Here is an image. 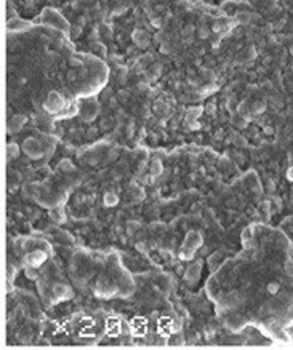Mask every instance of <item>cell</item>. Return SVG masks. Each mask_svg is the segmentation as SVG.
Masks as SVG:
<instances>
[{
	"instance_id": "6da1fadb",
	"label": "cell",
	"mask_w": 293,
	"mask_h": 350,
	"mask_svg": "<svg viewBox=\"0 0 293 350\" xmlns=\"http://www.w3.org/2000/svg\"><path fill=\"white\" fill-rule=\"evenodd\" d=\"M24 150L29 157L32 158H39L40 157V146L35 139H27L26 144H24Z\"/></svg>"
},
{
	"instance_id": "7a4b0ae2",
	"label": "cell",
	"mask_w": 293,
	"mask_h": 350,
	"mask_svg": "<svg viewBox=\"0 0 293 350\" xmlns=\"http://www.w3.org/2000/svg\"><path fill=\"white\" fill-rule=\"evenodd\" d=\"M135 42H136V45L139 46V48H147V46H149V43H151L149 34H147V32L138 31L136 34H135Z\"/></svg>"
},
{
	"instance_id": "3957f363",
	"label": "cell",
	"mask_w": 293,
	"mask_h": 350,
	"mask_svg": "<svg viewBox=\"0 0 293 350\" xmlns=\"http://www.w3.org/2000/svg\"><path fill=\"white\" fill-rule=\"evenodd\" d=\"M119 203V197L114 192H108L104 195V205L106 206H115Z\"/></svg>"
},
{
	"instance_id": "277c9868",
	"label": "cell",
	"mask_w": 293,
	"mask_h": 350,
	"mask_svg": "<svg viewBox=\"0 0 293 350\" xmlns=\"http://www.w3.org/2000/svg\"><path fill=\"white\" fill-rule=\"evenodd\" d=\"M197 34H199V39H207V37L210 35V29H208L207 26H200L199 31H197Z\"/></svg>"
},
{
	"instance_id": "5b68a950",
	"label": "cell",
	"mask_w": 293,
	"mask_h": 350,
	"mask_svg": "<svg viewBox=\"0 0 293 350\" xmlns=\"http://www.w3.org/2000/svg\"><path fill=\"white\" fill-rule=\"evenodd\" d=\"M59 166H61L63 171H74L75 170L74 165H72V162H69V160H63L61 163H59Z\"/></svg>"
},
{
	"instance_id": "8992f818",
	"label": "cell",
	"mask_w": 293,
	"mask_h": 350,
	"mask_svg": "<svg viewBox=\"0 0 293 350\" xmlns=\"http://www.w3.org/2000/svg\"><path fill=\"white\" fill-rule=\"evenodd\" d=\"M18 150H19V149H18V146H15V144H10V146H8V158L11 160L13 157H16Z\"/></svg>"
},
{
	"instance_id": "52a82bcc",
	"label": "cell",
	"mask_w": 293,
	"mask_h": 350,
	"mask_svg": "<svg viewBox=\"0 0 293 350\" xmlns=\"http://www.w3.org/2000/svg\"><path fill=\"white\" fill-rule=\"evenodd\" d=\"M152 173H154V174H160V173H162V163L160 162H154V165H152Z\"/></svg>"
},
{
	"instance_id": "ba28073f",
	"label": "cell",
	"mask_w": 293,
	"mask_h": 350,
	"mask_svg": "<svg viewBox=\"0 0 293 350\" xmlns=\"http://www.w3.org/2000/svg\"><path fill=\"white\" fill-rule=\"evenodd\" d=\"M80 32H82V26H74V27H72V31H71L72 39H77V37L80 35Z\"/></svg>"
},
{
	"instance_id": "9c48e42d",
	"label": "cell",
	"mask_w": 293,
	"mask_h": 350,
	"mask_svg": "<svg viewBox=\"0 0 293 350\" xmlns=\"http://www.w3.org/2000/svg\"><path fill=\"white\" fill-rule=\"evenodd\" d=\"M192 32H194V26L189 24V26H186L184 29H183V35L188 39V37H191V34H192Z\"/></svg>"
},
{
	"instance_id": "30bf717a",
	"label": "cell",
	"mask_w": 293,
	"mask_h": 350,
	"mask_svg": "<svg viewBox=\"0 0 293 350\" xmlns=\"http://www.w3.org/2000/svg\"><path fill=\"white\" fill-rule=\"evenodd\" d=\"M138 227H139L138 222H130V224H128V233H130V235H132V233H135Z\"/></svg>"
},
{
	"instance_id": "8fae6325",
	"label": "cell",
	"mask_w": 293,
	"mask_h": 350,
	"mask_svg": "<svg viewBox=\"0 0 293 350\" xmlns=\"http://www.w3.org/2000/svg\"><path fill=\"white\" fill-rule=\"evenodd\" d=\"M154 39H155L157 43H162V42H164V34H162V32H159V34H155Z\"/></svg>"
},
{
	"instance_id": "7c38bea8",
	"label": "cell",
	"mask_w": 293,
	"mask_h": 350,
	"mask_svg": "<svg viewBox=\"0 0 293 350\" xmlns=\"http://www.w3.org/2000/svg\"><path fill=\"white\" fill-rule=\"evenodd\" d=\"M277 289H279V284H277V283H271V284H269V291H271V293H276Z\"/></svg>"
},
{
	"instance_id": "4fadbf2b",
	"label": "cell",
	"mask_w": 293,
	"mask_h": 350,
	"mask_svg": "<svg viewBox=\"0 0 293 350\" xmlns=\"http://www.w3.org/2000/svg\"><path fill=\"white\" fill-rule=\"evenodd\" d=\"M221 29H223L221 22H215V24H213V31H215V32H220Z\"/></svg>"
},
{
	"instance_id": "5bb4252c",
	"label": "cell",
	"mask_w": 293,
	"mask_h": 350,
	"mask_svg": "<svg viewBox=\"0 0 293 350\" xmlns=\"http://www.w3.org/2000/svg\"><path fill=\"white\" fill-rule=\"evenodd\" d=\"M162 53H170V45H168V43H164V45H162Z\"/></svg>"
},
{
	"instance_id": "9a60e30c",
	"label": "cell",
	"mask_w": 293,
	"mask_h": 350,
	"mask_svg": "<svg viewBox=\"0 0 293 350\" xmlns=\"http://www.w3.org/2000/svg\"><path fill=\"white\" fill-rule=\"evenodd\" d=\"M162 72V66L160 64H154V74L157 75V74H160Z\"/></svg>"
},
{
	"instance_id": "2e32d148",
	"label": "cell",
	"mask_w": 293,
	"mask_h": 350,
	"mask_svg": "<svg viewBox=\"0 0 293 350\" xmlns=\"http://www.w3.org/2000/svg\"><path fill=\"white\" fill-rule=\"evenodd\" d=\"M255 109H256V110H263V109H264V104H259V102H256V104H255Z\"/></svg>"
},
{
	"instance_id": "e0dca14e",
	"label": "cell",
	"mask_w": 293,
	"mask_h": 350,
	"mask_svg": "<svg viewBox=\"0 0 293 350\" xmlns=\"http://www.w3.org/2000/svg\"><path fill=\"white\" fill-rule=\"evenodd\" d=\"M287 272L290 273V275H293V264H288V265H287Z\"/></svg>"
},
{
	"instance_id": "ac0fdd59",
	"label": "cell",
	"mask_w": 293,
	"mask_h": 350,
	"mask_svg": "<svg viewBox=\"0 0 293 350\" xmlns=\"http://www.w3.org/2000/svg\"><path fill=\"white\" fill-rule=\"evenodd\" d=\"M67 78H69V80H75V74H74V72L71 71V72L67 74Z\"/></svg>"
},
{
	"instance_id": "d6986e66",
	"label": "cell",
	"mask_w": 293,
	"mask_h": 350,
	"mask_svg": "<svg viewBox=\"0 0 293 350\" xmlns=\"http://www.w3.org/2000/svg\"><path fill=\"white\" fill-rule=\"evenodd\" d=\"M109 96H111V90L108 88V91H104V93H103V98H109Z\"/></svg>"
},
{
	"instance_id": "ffe728a7",
	"label": "cell",
	"mask_w": 293,
	"mask_h": 350,
	"mask_svg": "<svg viewBox=\"0 0 293 350\" xmlns=\"http://www.w3.org/2000/svg\"><path fill=\"white\" fill-rule=\"evenodd\" d=\"M253 2H255V0H253Z\"/></svg>"
}]
</instances>
